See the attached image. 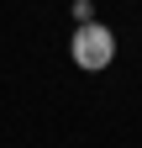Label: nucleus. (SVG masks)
I'll return each mask as SVG.
<instances>
[{
    "label": "nucleus",
    "instance_id": "obj_1",
    "mask_svg": "<svg viewBox=\"0 0 142 148\" xmlns=\"http://www.w3.org/2000/svg\"><path fill=\"white\" fill-rule=\"evenodd\" d=\"M68 53H74V64H79L84 74H100V69H111V58H116V32L100 27V21H79Z\"/></svg>",
    "mask_w": 142,
    "mask_h": 148
},
{
    "label": "nucleus",
    "instance_id": "obj_2",
    "mask_svg": "<svg viewBox=\"0 0 142 148\" xmlns=\"http://www.w3.org/2000/svg\"><path fill=\"white\" fill-rule=\"evenodd\" d=\"M74 21H95V5H90V0H74Z\"/></svg>",
    "mask_w": 142,
    "mask_h": 148
}]
</instances>
